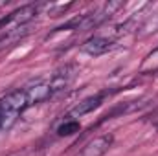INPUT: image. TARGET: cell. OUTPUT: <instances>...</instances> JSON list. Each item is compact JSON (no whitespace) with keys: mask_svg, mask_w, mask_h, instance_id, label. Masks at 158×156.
<instances>
[{"mask_svg":"<svg viewBox=\"0 0 158 156\" xmlns=\"http://www.w3.org/2000/svg\"><path fill=\"white\" fill-rule=\"evenodd\" d=\"M26 109H28V99L22 88L4 96L0 99V132L9 130Z\"/></svg>","mask_w":158,"mask_h":156,"instance_id":"obj_1","label":"cell"},{"mask_svg":"<svg viewBox=\"0 0 158 156\" xmlns=\"http://www.w3.org/2000/svg\"><path fill=\"white\" fill-rule=\"evenodd\" d=\"M76 76H77V66L76 64H64L59 70H55L52 74V77L48 79L52 92L55 94V92H61V90L68 88L72 84V81L76 79Z\"/></svg>","mask_w":158,"mask_h":156,"instance_id":"obj_2","label":"cell"},{"mask_svg":"<svg viewBox=\"0 0 158 156\" xmlns=\"http://www.w3.org/2000/svg\"><path fill=\"white\" fill-rule=\"evenodd\" d=\"M22 90H24V94H26L28 107L39 105V103L46 101V99H50V97L53 96V92H52V88H50V83L44 81V79H39V81H35V83L24 86Z\"/></svg>","mask_w":158,"mask_h":156,"instance_id":"obj_3","label":"cell"},{"mask_svg":"<svg viewBox=\"0 0 158 156\" xmlns=\"http://www.w3.org/2000/svg\"><path fill=\"white\" fill-rule=\"evenodd\" d=\"M114 46L116 44H114L112 39H107V37H101V35H94V37H90L88 40L83 42L81 51H85L88 55H103V53L110 51Z\"/></svg>","mask_w":158,"mask_h":156,"instance_id":"obj_4","label":"cell"},{"mask_svg":"<svg viewBox=\"0 0 158 156\" xmlns=\"http://www.w3.org/2000/svg\"><path fill=\"white\" fill-rule=\"evenodd\" d=\"M112 142H114L112 134L98 136V138L90 140V142L83 147V151H81V154L79 156H103L110 147H112Z\"/></svg>","mask_w":158,"mask_h":156,"instance_id":"obj_5","label":"cell"},{"mask_svg":"<svg viewBox=\"0 0 158 156\" xmlns=\"http://www.w3.org/2000/svg\"><path fill=\"white\" fill-rule=\"evenodd\" d=\"M105 92L103 94H96V96H90V97H86V99H83V101H79L77 105L70 110V114L68 117H81L85 116V114H88V112H92V110H96L101 103H103V99H105Z\"/></svg>","mask_w":158,"mask_h":156,"instance_id":"obj_6","label":"cell"},{"mask_svg":"<svg viewBox=\"0 0 158 156\" xmlns=\"http://www.w3.org/2000/svg\"><path fill=\"white\" fill-rule=\"evenodd\" d=\"M40 7H42V4H28V6L19 7L17 11L9 13L11 15V22L17 24V26H28V22L35 18V15L40 11Z\"/></svg>","mask_w":158,"mask_h":156,"instance_id":"obj_7","label":"cell"},{"mask_svg":"<svg viewBox=\"0 0 158 156\" xmlns=\"http://www.w3.org/2000/svg\"><path fill=\"white\" fill-rule=\"evenodd\" d=\"M28 33H30V26H17L15 30H9L4 37H0V50H2V48H6V46L15 44L17 40L24 39Z\"/></svg>","mask_w":158,"mask_h":156,"instance_id":"obj_8","label":"cell"},{"mask_svg":"<svg viewBox=\"0 0 158 156\" xmlns=\"http://www.w3.org/2000/svg\"><path fill=\"white\" fill-rule=\"evenodd\" d=\"M79 132V121L77 119H66L64 123H61L57 127V134L59 136H72Z\"/></svg>","mask_w":158,"mask_h":156,"instance_id":"obj_9","label":"cell"},{"mask_svg":"<svg viewBox=\"0 0 158 156\" xmlns=\"http://www.w3.org/2000/svg\"><path fill=\"white\" fill-rule=\"evenodd\" d=\"M155 53H158V48H156V50H155Z\"/></svg>","mask_w":158,"mask_h":156,"instance_id":"obj_10","label":"cell"}]
</instances>
